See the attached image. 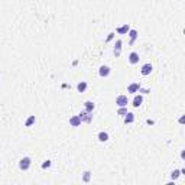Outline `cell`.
Listing matches in <instances>:
<instances>
[{
    "mask_svg": "<svg viewBox=\"0 0 185 185\" xmlns=\"http://www.w3.org/2000/svg\"><path fill=\"white\" fill-rule=\"evenodd\" d=\"M31 163H32L31 158H29V156H23V158L19 161V168H20L22 171H28V169L31 168Z\"/></svg>",
    "mask_w": 185,
    "mask_h": 185,
    "instance_id": "cell-1",
    "label": "cell"
},
{
    "mask_svg": "<svg viewBox=\"0 0 185 185\" xmlns=\"http://www.w3.org/2000/svg\"><path fill=\"white\" fill-rule=\"evenodd\" d=\"M78 116H80V119H81L82 123H91V121H93V113H91V111L82 110Z\"/></svg>",
    "mask_w": 185,
    "mask_h": 185,
    "instance_id": "cell-2",
    "label": "cell"
},
{
    "mask_svg": "<svg viewBox=\"0 0 185 185\" xmlns=\"http://www.w3.org/2000/svg\"><path fill=\"white\" fill-rule=\"evenodd\" d=\"M138 93H142V94H148V93H150V90H148V88H142V85H140V88H139V91Z\"/></svg>",
    "mask_w": 185,
    "mask_h": 185,
    "instance_id": "cell-22",
    "label": "cell"
},
{
    "mask_svg": "<svg viewBox=\"0 0 185 185\" xmlns=\"http://www.w3.org/2000/svg\"><path fill=\"white\" fill-rule=\"evenodd\" d=\"M130 31V26H129V23H124V25H121V26H119L117 29H116V32L119 34V35H127V32Z\"/></svg>",
    "mask_w": 185,
    "mask_h": 185,
    "instance_id": "cell-8",
    "label": "cell"
},
{
    "mask_svg": "<svg viewBox=\"0 0 185 185\" xmlns=\"http://www.w3.org/2000/svg\"><path fill=\"white\" fill-rule=\"evenodd\" d=\"M127 35H129V38H130V45H133V43H135V40H136L138 36H139L136 29H130V31L127 32Z\"/></svg>",
    "mask_w": 185,
    "mask_h": 185,
    "instance_id": "cell-12",
    "label": "cell"
},
{
    "mask_svg": "<svg viewBox=\"0 0 185 185\" xmlns=\"http://www.w3.org/2000/svg\"><path fill=\"white\" fill-rule=\"evenodd\" d=\"M127 113V109L126 107H119V110H117V114H120V116H124Z\"/></svg>",
    "mask_w": 185,
    "mask_h": 185,
    "instance_id": "cell-21",
    "label": "cell"
},
{
    "mask_svg": "<svg viewBox=\"0 0 185 185\" xmlns=\"http://www.w3.org/2000/svg\"><path fill=\"white\" fill-rule=\"evenodd\" d=\"M109 138H110V136H109V133H107V132H100V133L97 135V139H98L100 142H103V143H104V142H107V140H109Z\"/></svg>",
    "mask_w": 185,
    "mask_h": 185,
    "instance_id": "cell-14",
    "label": "cell"
},
{
    "mask_svg": "<svg viewBox=\"0 0 185 185\" xmlns=\"http://www.w3.org/2000/svg\"><path fill=\"white\" fill-rule=\"evenodd\" d=\"M81 119H80V116L77 114V116H73L71 119H70V124L73 126V127H78V126H81Z\"/></svg>",
    "mask_w": 185,
    "mask_h": 185,
    "instance_id": "cell-11",
    "label": "cell"
},
{
    "mask_svg": "<svg viewBox=\"0 0 185 185\" xmlns=\"http://www.w3.org/2000/svg\"><path fill=\"white\" fill-rule=\"evenodd\" d=\"M113 38H114V34L111 32V34H109V36L106 38V42H110V40H111V39H113Z\"/></svg>",
    "mask_w": 185,
    "mask_h": 185,
    "instance_id": "cell-23",
    "label": "cell"
},
{
    "mask_svg": "<svg viewBox=\"0 0 185 185\" xmlns=\"http://www.w3.org/2000/svg\"><path fill=\"white\" fill-rule=\"evenodd\" d=\"M139 88H140V84H139V82H132V84L127 87V93H129V94H136V93L139 91Z\"/></svg>",
    "mask_w": 185,
    "mask_h": 185,
    "instance_id": "cell-9",
    "label": "cell"
},
{
    "mask_svg": "<svg viewBox=\"0 0 185 185\" xmlns=\"http://www.w3.org/2000/svg\"><path fill=\"white\" fill-rule=\"evenodd\" d=\"M35 121H36L35 116H29V117L26 119V121H25V127H31L32 124H35Z\"/></svg>",
    "mask_w": 185,
    "mask_h": 185,
    "instance_id": "cell-17",
    "label": "cell"
},
{
    "mask_svg": "<svg viewBox=\"0 0 185 185\" xmlns=\"http://www.w3.org/2000/svg\"><path fill=\"white\" fill-rule=\"evenodd\" d=\"M110 73H111V68L109 67V65H101L100 68H98V75L100 77H109L110 75Z\"/></svg>",
    "mask_w": 185,
    "mask_h": 185,
    "instance_id": "cell-4",
    "label": "cell"
},
{
    "mask_svg": "<svg viewBox=\"0 0 185 185\" xmlns=\"http://www.w3.org/2000/svg\"><path fill=\"white\" fill-rule=\"evenodd\" d=\"M181 158H182V159L185 158V150H182V152H181Z\"/></svg>",
    "mask_w": 185,
    "mask_h": 185,
    "instance_id": "cell-24",
    "label": "cell"
},
{
    "mask_svg": "<svg viewBox=\"0 0 185 185\" xmlns=\"http://www.w3.org/2000/svg\"><path fill=\"white\" fill-rule=\"evenodd\" d=\"M94 109H96V104H94L93 101H90V100H88V101H85V103H84V110L91 111V113H93Z\"/></svg>",
    "mask_w": 185,
    "mask_h": 185,
    "instance_id": "cell-15",
    "label": "cell"
},
{
    "mask_svg": "<svg viewBox=\"0 0 185 185\" xmlns=\"http://www.w3.org/2000/svg\"><path fill=\"white\" fill-rule=\"evenodd\" d=\"M121 45H123V42L120 39H117L116 43H114V51H113L116 57H120V54H121Z\"/></svg>",
    "mask_w": 185,
    "mask_h": 185,
    "instance_id": "cell-10",
    "label": "cell"
},
{
    "mask_svg": "<svg viewBox=\"0 0 185 185\" xmlns=\"http://www.w3.org/2000/svg\"><path fill=\"white\" fill-rule=\"evenodd\" d=\"M127 59H129V62H130L132 65H136V64H139V59H140V58H139V54H138V52H130Z\"/></svg>",
    "mask_w": 185,
    "mask_h": 185,
    "instance_id": "cell-7",
    "label": "cell"
},
{
    "mask_svg": "<svg viewBox=\"0 0 185 185\" xmlns=\"http://www.w3.org/2000/svg\"><path fill=\"white\" fill-rule=\"evenodd\" d=\"M179 175H181V169H175V171H172V174H171V179L175 181V179L179 178Z\"/></svg>",
    "mask_w": 185,
    "mask_h": 185,
    "instance_id": "cell-18",
    "label": "cell"
},
{
    "mask_svg": "<svg viewBox=\"0 0 185 185\" xmlns=\"http://www.w3.org/2000/svg\"><path fill=\"white\" fill-rule=\"evenodd\" d=\"M153 71V65L148 62V64H145V65H142V68H140V74L142 75H150V73Z\"/></svg>",
    "mask_w": 185,
    "mask_h": 185,
    "instance_id": "cell-5",
    "label": "cell"
},
{
    "mask_svg": "<svg viewBox=\"0 0 185 185\" xmlns=\"http://www.w3.org/2000/svg\"><path fill=\"white\" fill-rule=\"evenodd\" d=\"M51 163H52V162H51L49 159H46V161H43V163H42V169H48V168L51 166Z\"/></svg>",
    "mask_w": 185,
    "mask_h": 185,
    "instance_id": "cell-20",
    "label": "cell"
},
{
    "mask_svg": "<svg viewBox=\"0 0 185 185\" xmlns=\"http://www.w3.org/2000/svg\"><path fill=\"white\" fill-rule=\"evenodd\" d=\"M142 103H143V96H142V94H136V96L133 97L132 106L138 109V107H140V106H142Z\"/></svg>",
    "mask_w": 185,
    "mask_h": 185,
    "instance_id": "cell-6",
    "label": "cell"
},
{
    "mask_svg": "<svg viewBox=\"0 0 185 185\" xmlns=\"http://www.w3.org/2000/svg\"><path fill=\"white\" fill-rule=\"evenodd\" d=\"M116 104H117V107H127V104H129V97L127 96H117V98H116Z\"/></svg>",
    "mask_w": 185,
    "mask_h": 185,
    "instance_id": "cell-3",
    "label": "cell"
},
{
    "mask_svg": "<svg viewBox=\"0 0 185 185\" xmlns=\"http://www.w3.org/2000/svg\"><path fill=\"white\" fill-rule=\"evenodd\" d=\"M90 179H91V172L90 171H85L82 174V182H90Z\"/></svg>",
    "mask_w": 185,
    "mask_h": 185,
    "instance_id": "cell-19",
    "label": "cell"
},
{
    "mask_svg": "<svg viewBox=\"0 0 185 185\" xmlns=\"http://www.w3.org/2000/svg\"><path fill=\"white\" fill-rule=\"evenodd\" d=\"M87 90V82L85 81H80L78 84H77V91L78 93H84Z\"/></svg>",
    "mask_w": 185,
    "mask_h": 185,
    "instance_id": "cell-16",
    "label": "cell"
},
{
    "mask_svg": "<svg viewBox=\"0 0 185 185\" xmlns=\"http://www.w3.org/2000/svg\"><path fill=\"white\" fill-rule=\"evenodd\" d=\"M133 121H135V114L130 113V111H127V113L124 114V123H126V124H132Z\"/></svg>",
    "mask_w": 185,
    "mask_h": 185,
    "instance_id": "cell-13",
    "label": "cell"
}]
</instances>
